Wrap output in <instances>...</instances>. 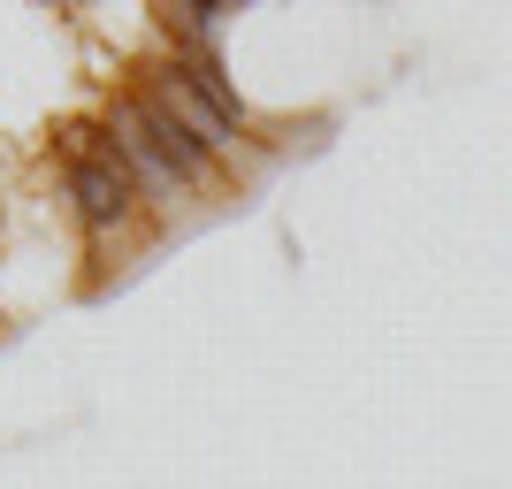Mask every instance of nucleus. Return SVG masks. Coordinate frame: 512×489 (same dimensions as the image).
Returning a JSON list of instances; mask_svg holds the SVG:
<instances>
[{
    "mask_svg": "<svg viewBox=\"0 0 512 489\" xmlns=\"http://www.w3.org/2000/svg\"><path fill=\"white\" fill-rule=\"evenodd\" d=\"M62 161H69V199H77V214H85V230H123L130 207H138V176L123 169V153H115V138H100V130H62Z\"/></svg>",
    "mask_w": 512,
    "mask_h": 489,
    "instance_id": "nucleus-1",
    "label": "nucleus"
},
{
    "mask_svg": "<svg viewBox=\"0 0 512 489\" xmlns=\"http://www.w3.org/2000/svg\"><path fill=\"white\" fill-rule=\"evenodd\" d=\"M107 138H115V153H123V169L138 176V192H146V199L176 207V199L192 192V184H184V176H176L169 161H161V146H153V130H146V107H138V92L107 107Z\"/></svg>",
    "mask_w": 512,
    "mask_h": 489,
    "instance_id": "nucleus-2",
    "label": "nucleus"
},
{
    "mask_svg": "<svg viewBox=\"0 0 512 489\" xmlns=\"http://www.w3.org/2000/svg\"><path fill=\"white\" fill-rule=\"evenodd\" d=\"M153 100L169 107V115H176L184 130H192V138H199L207 153H230V146H237V130H245V123L230 115V107H214V100H207V92H199V85H192V77H184L176 62L161 69V77H153Z\"/></svg>",
    "mask_w": 512,
    "mask_h": 489,
    "instance_id": "nucleus-3",
    "label": "nucleus"
},
{
    "mask_svg": "<svg viewBox=\"0 0 512 489\" xmlns=\"http://www.w3.org/2000/svg\"><path fill=\"white\" fill-rule=\"evenodd\" d=\"M138 107H146V130H153V146H161V161H169V169H176V176H184V184L199 192V184H207V169H214V153L199 146V138H192L184 123H176V115H169L161 100H153V92H138Z\"/></svg>",
    "mask_w": 512,
    "mask_h": 489,
    "instance_id": "nucleus-4",
    "label": "nucleus"
},
{
    "mask_svg": "<svg viewBox=\"0 0 512 489\" xmlns=\"http://www.w3.org/2000/svg\"><path fill=\"white\" fill-rule=\"evenodd\" d=\"M222 16H237V8H222V0H184V8H176V31L192 46H207L214 31H222Z\"/></svg>",
    "mask_w": 512,
    "mask_h": 489,
    "instance_id": "nucleus-5",
    "label": "nucleus"
}]
</instances>
